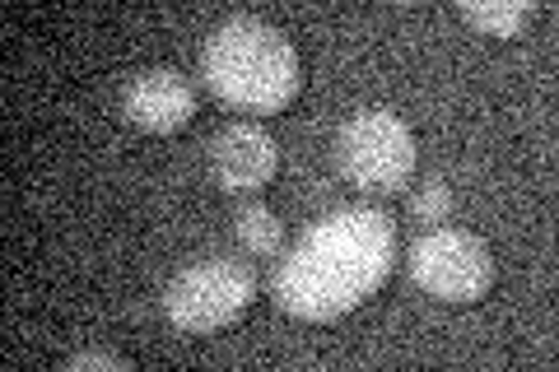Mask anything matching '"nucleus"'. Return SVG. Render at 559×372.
I'll list each match as a JSON object with an SVG mask.
<instances>
[{
    "label": "nucleus",
    "instance_id": "nucleus-11",
    "mask_svg": "<svg viewBox=\"0 0 559 372\" xmlns=\"http://www.w3.org/2000/svg\"><path fill=\"white\" fill-rule=\"evenodd\" d=\"M66 368L70 372H84V368H127V359H121V353H108V349H80V353H70L66 359Z\"/></svg>",
    "mask_w": 559,
    "mask_h": 372
},
{
    "label": "nucleus",
    "instance_id": "nucleus-3",
    "mask_svg": "<svg viewBox=\"0 0 559 372\" xmlns=\"http://www.w3.org/2000/svg\"><path fill=\"white\" fill-rule=\"evenodd\" d=\"M257 298V275L248 261L210 256L197 261L173 279L164 293V316L187 335H205L219 326H234Z\"/></svg>",
    "mask_w": 559,
    "mask_h": 372
},
{
    "label": "nucleus",
    "instance_id": "nucleus-2",
    "mask_svg": "<svg viewBox=\"0 0 559 372\" xmlns=\"http://www.w3.org/2000/svg\"><path fill=\"white\" fill-rule=\"evenodd\" d=\"M201 75L219 103L271 117L299 94V51L275 24L257 14H234L205 38Z\"/></svg>",
    "mask_w": 559,
    "mask_h": 372
},
{
    "label": "nucleus",
    "instance_id": "nucleus-10",
    "mask_svg": "<svg viewBox=\"0 0 559 372\" xmlns=\"http://www.w3.org/2000/svg\"><path fill=\"white\" fill-rule=\"evenodd\" d=\"M411 215L419 224H443L452 215V187L448 182H429V187H419L415 196H411Z\"/></svg>",
    "mask_w": 559,
    "mask_h": 372
},
{
    "label": "nucleus",
    "instance_id": "nucleus-1",
    "mask_svg": "<svg viewBox=\"0 0 559 372\" xmlns=\"http://www.w3.org/2000/svg\"><path fill=\"white\" fill-rule=\"evenodd\" d=\"M396 224L378 205H345L318 219L275 271V303L304 322H336L388 285Z\"/></svg>",
    "mask_w": 559,
    "mask_h": 372
},
{
    "label": "nucleus",
    "instance_id": "nucleus-6",
    "mask_svg": "<svg viewBox=\"0 0 559 372\" xmlns=\"http://www.w3.org/2000/svg\"><path fill=\"white\" fill-rule=\"evenodd\" d=\"M197 84H191L182 70L173 65H154V70H140V75L121 88V117L131 127L150 131V135H168V131H182L191 117H197Z\"/></svg>",
    "mask_w": 559,
    "mask_h": 372
},
{
    "label": "nucleus",
    "instance_id": "nucleus-9",
    "mask_svg": "<svg viewBox=\"0 0 559 372\" xmlns=\"http://www.w3.org/2000/svg\"><path fill=\"white\" fill-rule=\"evenodd\" d=\"M234 233L242 242V252H252V256H280V247H285V224H280V215L266 205L242 209L234 219Z\"/></svg>",
    "mask_w": 559,
    "mask_h": 372
},
{
    "label": "nucleus",
    "instance_id": "nucleus-4",
    "mask_svg": "<svg viewBox=\"0 0 559 372\" xmlns=\"http://www.w3.org/2000/svg\"><path fill=\"white\" fill-rule=\"evenodd\" d=\"M336 164L359 191L388 196L415 172V131L388 108H364L336 135Z\"/></svg>",
    "mask_w": 559,
    "mask_h": 372
},
{
    "label": "nucleus",
    "instance_id": "nucleus-7",
    "mask_svg": "<svg viewBox=\"0 0 559 372\" xmlns=\"http://www.w3.org/2000/svg\"><path fill=\"white\" fill-rule=\"evenodd\" d=\"M275 168H280L275 135L266 127H257V121H234L210 145V172H215V182L229 196H257V191H266Z\"/></svg>",
    "mask_w": 559,
    "mask_h": 372
},
{
    "label": "nucleus",
    "instance_id": "nucleus-5",
    "mask_svg": "<svg viewBox=\"0 0 559 372\" xmlns=\"http://www.w3.org/2000/svg\"><path fill=\"white\" fill-rule=\"evenodd\" d=\"M411 279L439 303H480L495 285V252L466 228H433L411 247Z\"/></svg>",
    "mask_w": 559,
    "mask_h": 372
},
{
    "label": "nucleus",
    "instance_id": "nucleus-8",
    "mask_svg": "<svg viewBox=\"0 0 559 372\" xmlns=\"http://www.w3.org/2000/svg\"><path fill=\"white\" fill-rule=\"evenodd\" d=\"M457 14L471 28L489 33V38H518L532 20V5L527 0H462Z\"/></svg>",
    "mask_w": 559,
    "mask_h": 372
}]
</instances>
